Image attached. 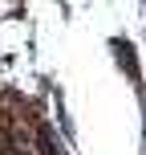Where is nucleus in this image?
Instances as JSON below:
<instances>
[{"label":"nucleus","mask_w":146,"mask_h":155,"mask_svg":"<svg viewBox=\"0 0 146 155\" xmlns=\"http://www.w3.org/2000/svg\"><path fill=\"white\" fill-rule=\"evenodd\" d=\"M114 49L122 53V70L130 74L134 82H138V61H134V49H130V45H122V41H114Z\"/></svg>","instance_id":"nucleus-1"}]
</instances>
